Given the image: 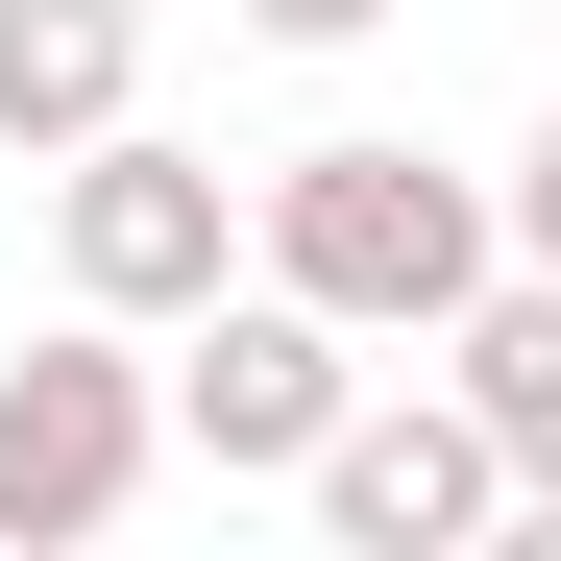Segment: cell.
Segmentation results:
<instances>
[{"instance_id": "cell-1", "label": "cell", "mask_w": 561, "mask_h": 561, "mask_svg": "<svg viewBox=\"0 0 561 561\" xmlns=\"http://www.w3.org/2000/svg\"><path fill=\"white\" fill-rule=\"evenodd\" d=\"M268 268H294L342 342H415V366H439V318L513 268V171H439V147H391V123L268 147Z\"/></svg>"}, {"instance_id": "cell-2", "label": "cell", "mask_w": 561, "mask_h": 561, "mask_svg": "<svg viewBox=\"0 0 561 561\" xmlns=\"http://www.w3.org/2000/svg\"><path fill=\"white\" fill-rule=\"evenodd\" d=\"M147 463H171V366H147V318L73 294L49 342H0V561L123 537V513H147Z\"/></svg>"}, {"instance_id": "cell-3", "label": "cell", "mask_w": 561, "mask_h": 561, "mask_svg": "<svg viewBox=\"0 0 561 561\" xmlns=\"http://www.w3.org/2000/svg\"><path fill=\"white\" fill-rule=\"evenodd\" d=\"M268 268V171H220V147H171V123H99L49 171V294H99V318H220Z\"/></svg>"}, {"instance_id": "cell-4", "label": "cell", "mask_w": 561, "mask_h": 561, "mask_svg": "<svg viewBox=\"0 0 561 561\" xmlns=\"http://www.w3.org/2000/svg\"><path fill=\"white\" fill-rule=\"evenodd\" d=\"M342 415H366V342L294 294V268H244L220 318H171V463H220V489H318Z\"/></svg>"}, {"instance_id": "cell-5", "label": "cell", "mask_w": 561, "mask_h": 561, "mask_svg": "<svg viewBox=\"0 0 561 561\" xmlns=\"http://www.w3.org/2000/svg\"><path fill=\"white\" fill-rule=\"evenodd\" d=\"M537 489H513V439H489V391H415V366H366V415L318 439V537L342 561H463V537H513Z\"/></svg>"}, {"instance_id": "cell-6", "label": "cell", "mask_w": 561, "mask_h": 561, "mask_svg": "<svg viewBox=\"0 0 561 561\" xmlns=\"http://www.w3.org/2000/svg\"><path fill=\"white\" fill-rule=\"evenodd\" d=\"M99 123H147V0H0V147L73 171Z\"/></svg>"}, {"instance_id": "cell-7", "label": "cell", "mask_w": 561, "mask_h": 561, "mask_svg": "<svg viewBox=\"0 0 561 561\" xmlns=\"http://www.w3.org/2000/svg\"><path fill=\"white\" fill-rule=\"evenodd\" d=\"M439 366L489 391V439H513V489H561V268H489V294L439 318Z\"/></svg>"}, {"instance_id": "cell-8", "label": "cell", "mask_w": 561, "mask_h": 561, "mask_svg": "<svg viewBox=\"0 0 561 561\" xmlns=\"http://www.w3.org/2000/svg\"><path fill=\"white\" fill-rule=\"evenodd\" d=\"M220 25H244V49H366L391 0H220Z\"/></svg>"}, {"instance_id": "cell-9", "label": "cell", "mask_w": 561, "mask_h": 561, "mask_svg": "<svg viewBox=\"0 0 561 561\" xmlns=\"http://www.w3.org/2000/svg\"><path fill=\"white\" fill-rule=\"evenodd\" d=\"M513 268H561V99H537V147H513Z\"/></svg>"}]
</instances>
